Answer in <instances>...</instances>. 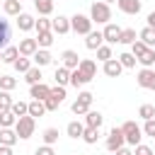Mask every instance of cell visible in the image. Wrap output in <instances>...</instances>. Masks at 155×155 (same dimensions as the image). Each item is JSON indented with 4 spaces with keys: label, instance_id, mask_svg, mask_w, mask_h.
<instances>
[{
    "label": "cell",
    "instance_id": "cell-1",
    "mask_svg": "<svg viewBox=\"0 0 155 155\" xmlns=\"http://www.w3.org/2000/svg\"><path fill=\"white\" fill-rule=\"evenodd\" d=\"M90 19L92 22H97V24H109V19H111V7L107 5V2H92V7H90Z\"/></svg>",
    "mask_w": 155,
    "mask_h": 155
},
{
    "label": "cell",
    "instance_id": "cell-2",
    "mask_svg": "<svg viewBox=\"0 0 155 155\" xmlns=\"http://www.w3.org/2000/svg\"><path fill=\"white\" fill-rule=\"evenodd\" d=\"M34 128H36V119L34 116H19L17 119V124H15V133L22 138V140H27V138H31L34 136Z\"/></svg>",
    "mask_w": 155,
    "mask_h": 155
},
{
    "label": "cell",
    "instance_id": "cell-3",
    "mask_svg": "<svg viewBox=\"0 0 155 155\" xmlns=\"http://www.w3.org/2000/svg\"><path fill=\"white\" fill-rule=\"evenodd\" d=\"M121 131H124V138H126V143L128 145H140V138H143V128L136 124V121H126L124 126H121Z\"/></svg>",
    "mask_w": 155,
    "mask_h": 155
},
{
    "label": "cell",
    "instance_id": "cell-4",
    "mask_svg": "<svg viewBox=\"0 0 155 155\" xmlns=\"http://www.w3.org/2000/svg\"><path fill=\"white\" fill-rule=\"evenodd\" d=\"M70 29H73L75 34H85V36H87V34L92 31V19H90L87 15H80V12H78V15L70 17Z\"/></svg>",
    "mask_w": 155,
    "mask_h": 155
},
{
    "label": "cell",
    "instance_id": "cell-5",
    "mask_svg": "<svg viewBox=\"0 0 155 155\" xmlns=\"http://www.w3.org/2000/svg\"><path fill=\"white\" fill-rule=\"evenodd\" d=\"M92 99H94V94L92 92H80L78 94V99L73 102V114H78V116H85L87 111H90V104H92Z\"/></svg>",
    "mask_w": 155,
    "mask_h": 155
},
{
    "label": "cell",
    "instance_id": "cell-6",
    "mask_svg": "<svg viewBox=\"0 0 155 155\" xmlns=\"http://www.w3.org/2000/svg\"><path fill=\"white\" fill-rule=\"evenodd\" d=\"M124 143H126V138H124V131H121V126L116 128H111L109 131V136H107V150L109 153H116L119 148H124Z\"/></svg>",
    "mask_w": 155,
    "mask_h": 155
},
{
    "label": "cell",
    "instance_id": "cell-7",
    "mask_svg": "<svg viewBox=\"0 0 155 155\" xmlns=\"http://www.w3.org/2000/svg\"><path fill=\"white\" fill-rule=\"evenodd\" d=\"M136 82H138L143 90H155V70H153V68H143V70L136 75Z\"/></svg>",
    "mask_w": 155,
    "mask_h": 155
},
{
    "label": "cell",
    "instance_id": "cell-8",
    "mask_svg": "<svg viewBox=\"0 0 155 155\" xmlns=\"http://www.w3.org/2000/svg\"><path fill=\"white\" fill-rule=\"evenodd\" d=\"M78 70H80V75L90 82V80L97 75V63H94V61H90V58H82V61H80V65H78Z\"/></svg>",
    "mask_w": 155,
    "mask_h": 155
},
{
    "label": "cell",
    "instance_id": "cell-9",
    "mask_svg": "<svg viewBox=\"0 0 155 155\" xmlns=\"http://www.w3.org/2000/svg\"><path fill=\"white\" fill-rule=\"evenodd\" d=\"M17 48H19V56H24V58H31V56L39 51V44H36V39H22Z\"/></svg>",
    "mask_w": 155,
    "mask_h": 155
},
{
    "label": "cell",
    "instance_id": "cell-10",
    "mask_svg": "<svg viewBox=\"0 0 155 155\" xmlns=\"http://www.w3.org/2000/svg\"><path fill=\"white\" fill-rule=\"evenodd\" d=\"M51 31L53 34H68L70 31V19L63 17V15H58L56 19H51Z\"/></svg>",
    "mask_w": 155,
    "mask_h": 155
},
{
    "label": "cell",
    "instance_id": "cell-11",
    "mask_svg": "<svg viewBox=\"0 0 155 155\" xmlns=\"http://www.w3.org/2000/svg\"><path fill=\"white\" fill-rule=\"evenodd\" d=\"M102 34H104V41L107 44H119V36H121V27H116V24H104V29H102Z\"/></svg>",
    "mask_w": 155,
    "mask_h": 155
},
{
    "label": "cell",
    "instance_id": "cell-12",
    "mask_svg": "<svg viewBox=\"0 0 155 155\" xmlns=\"http://www.w3.org/2000/svg\"><path fill=\"white\" fill-rule=\"evenodd\" d=\"M10 39H12V27L5 17H0V48H7Z\"/></svg>",
    "mask_w": 155,
    "mask_h": 155
},
{
    "label": "cell",
    "instance_id": "cell-13",
    "mask_svg": "<svg viewBox=\"0 0 155 155\" xmlns=\"http://www.w3.org/2000/svg\"><path fill=\"white\" fill-rule=\"evenodd\" d=\"M61 61H63V68H68V70H75L78 65H80V56L75 53V51H63L61 53Z\"/></svg>",
    "mask_w": 155,
    "mask_h": 155
},
{
    "label": "cell",
    "instance_id": "cell-14",
    "mask_svg": "<svg viewBox=\"0 0 155 155\" xmlns=\"http://www.w3.org/2000/svg\"><path fill=\"white\" fill-rule=\"evenodd\" d=\"M29 97H34V99L44 102L46 97H51V87H48V85H44V82H36V85H31V90H29Z\"/></svg>",
    "mask_w": 155,
    "mask_h": 155
},
{
    "label": "cell",
    "instance_id": "cell-15",
    "mask_svg": "<svg viewBox=\"0 0 155 155\" xmlns=\"http://www.w3.org/2000/svg\"><path fill=\"white\" fill-rule=\"evenodd\" d=\"M116 5L124 15H138L140 12V0H119Z\"/></svg>",
    "mask_w": 155,
    "mask_h": 155
},
{
    "label": "cell",
    "instance_id": "cell-16",
    "mask_svg": "<svg viewBox=\"0 0 155 155\" xmlns=\"http://www.w3.org/2000/svg\"><path fill=\"white\" fill-rule=\"evenodd\" d=\"M102 41H104V34H102V31H90L87 39H85V46H87L90 51H97V48L102 46Z\"/></svg>",
    "mask_w": 155,
    "mask_h": 155
},
{
    "label": "cell",
    "instance_id": "cell-17",
    "mask_svg": "<svg viewBox=\"0 0 155 155\" xmlns=\"http://www.w3.org/2000/svg\"><path fill=\"white\" fill-rule=\"evenodd\" d=\"M121 70H124V65L119 63V58H111L104 63V75H109V78H119Z\"/></svg>",
    "mask_w": 155,
    "mask_h": 155
},
{
    "label": "cell",
    "instance_id": "cell-18",
    "mask_svg": "<svg viewBox=\"0 0 155 155\" xmlns=\"http://www.w3.org/2000/svg\"><path fill=\"white\" fill-rule=\"evenodd\" d=\"M2 10H5V15H10V17H19V15H22V0H5V2H2Z\"/></svg>",
    "mask_w": 155,
    "mask_h": 155
},
{
    "label": "cell",
    "instance_id": "cell-19",
    "mask_svg": "<svg viewBox=\"0 0 155 155\" xmlns=\"http://www.w3.org/2000/svg\"><path fill=\"white\" fill-rule=\"evenodd\" d=\"M31 61L36 63V68H44V65H48V63L53 61V56H51V53H48L46 48H39V51H36V53L31 56Z\"/></svg>",
    "mask_w": 155,
    "mask_h": 155
},
{
    "label": "cell",
    "instance_id": "cell-20",
    "mask_svg": "<svg viewBox=\"0 0 155 155\" xmlns=\"http://www.w3.org/2000/svg\"><path fill=\"white\" fill-rule=\"evenodd\" d=\"M17 140H19V136H17L12 128H0V145H10V148H12Z\"/></svg>",
    "mask_w": 155,
    "mask_h": 155
},
{
    "label": "cell",
    "instance_id": "cell-21",
    "mask_svg": "<svg viewBox=\"0 0 155 155\" xmlns=\"http://www.w3.org/2000/svg\"><path fill=\"white\" fill-rule=\"evenodd\" d=\"M17 27H19L22 31H29V29H34V27H36V19H34L31 15H27V12H22V15L17 17Z\"/></svg>",
    "mask_w": 155,
    "mask_h": 155
},
{
    "label": "cell",
    "instance_id": "cell-22",
    "mask_svg": "<svg viewBox=\"0 0 155 155\" xmlns=\"http://www.w3.org/2000/svg\"><path fill=\"white\" fill-rule=\"evenodd\" d=\"M102 121H104V116H102L99 111H87V114H85V126H87V128H99Z\"/></svg>",
    "mask_w": 155,
    "mask_h": 155
},
{
    "label": "cell",
    "instance_id": "cell-23",
    "mask_svg": "<svg viewBox=\"0 0 155 155\" xmlns=\"http://www.w3.org/2000/svg\"><path fill=\"white\" fill-rule=\"evenodd\" d=\"M138 39H140V41H143L148 48H153V46H155V29H153V27H145V29H140Z\"/></svg>",
    "mask_w": 155,
    "mask_h": 155
},
{
    "label": "cell",
    "instance_id": "cell-24",
    "mask_svg": "<svg viewBox=\"0 0 155 155\" xmlns=\"http://www.w3.org/2000/svg\"><path fill=\"white\" fill-rule=\"evenodd\" d=\"M34 7L41 17H48L53 12V0H34Z\"/></svg>",
    "mask_w": 155,
    "mask_h": 155
},
{
    "label": "cell",
    "instance_id": "cell-25",
    "mask_svg": "<svg viewBox=\"0 0 155 155\" xmlns=\"http://www.w3.org/2000/svg\"><path fill=\"white\" fill-rule=\"evenodd\" d=\"M70 73L73 70H68V68H56V85H61V87H65V85H70Z\"/></svg>",
    "mask_w": 155,
    "mask_h": 155
},
{
    "label": "cell",
    "instance_id": "cell-26",
    "mask_svg": "<svg viewBox=\"0 0 155 155\" xmlns=\"http://www.w3.org/2000/svg\"><path fill=\"white\" fill-rule=\"evenodd\" d=\"M19 58V48L17 46H7L5 51H2V63H10V65H15V61Z\"/></svg>",
    "mask_w": 155,
    "mask_h": 155
},
{
    "label": "cell",
    "instance_id": "cell-27",
    "mask_svg": "<svg viewBox=\"0 0 155 155\" xmlns=\"http://www.w3.org/2000/svg\"><path fill=\"white\" fill-rule=\"evenodd\" d=\"M65 131H68L70 138H82V133H85V124H80V121H70Z\"/></svg>",
    "mask_w": 155,
    "mask_h": 155
},
{
    "label": "cell",
    "instance_id": "cell-28",
    "mask_svg": "<svg viewBox=\"0 0 155 155\" xmlns=\"http://www.w3.org/2000/svg\"><path fill=\"white\" fill-rule=\"evenodd\" d=\"M17 124V116L7 109V111H0V128H12Z\"/></svg>",
    "mask_w": 155,
    "mask_h": 155
},
{
    "label": "cell",
    "instance_id": "cell-29",
    "mask_svg": "<svg viewBox=\"0 0 155 155\" xmlns=\"http://www.w3.org/2000/svg\"><path fill=\"white\" fill-rule=\"evenodd\" d=\"M46 114V107H44V102H39V99H31L29 102V116H44Z\"/></svg>",
    "mask_w": 155,
    "mask_h": 155
},
{
    "label": "cell",
    "instance_id": "cell-30",
    "mask_svg": "<svg viewBox=\"0 0 155 155\" xmlns=\"http://www.w3.org/2000/svg\"><path fill=\"white\" fill-rule=\"evenodd\" d=\"M138 63H140L143 68H153V65H155V48H148V51L138 58Z\"/></svg>",
    "mask_w": 155,
    "mask_h": 155
},
{
    "label": "cell",
    "instance_id": "cell-31",
    "mask_svg": "<svg viewBox=\"0 0 155 155\" xmlns=\"http://www.w3.org/2000/svg\"><path fill=\"white\" fill-rule=\"evenodd\" d=\"M36 44H39V48H48L53 44V31H41L36 36Z\"/></svg>",
    "mask_w": 155,
    "mask_h": 155
},
{
    "label": "cell",
    "instance_id": "cell-32",
    "mask_svg": "<svg viewBox=\"0 0 155 155\" xmlns=\"http://www.w3.org/2000/svg\"><path fill=\"white\" fill-rule=\"evenodd\" d=\"M138 116H140L143 121H150V119H155V107H153V104H140V109H138Z\"/></svg>",
    "mask_w": 155,
    "mask_h": 155
},
{
    "label": "cell",
    "instance_id": "cell-33",
    "mask_svg": "<svg viewBox=\"0 0 155 155\" xmlns=\"http://www.w3.org/2000/svg\"><path fill=\"white\" fill-rule=\"evenodd\" d=\"M15 70H17V73H29V70H31V61L24 58V56H19V58L15 61Z\"/></svg>",
    "mask_w": 155,
    "mask_h": 155
},
{
    "label": "cell",
    "instance_id": "cell-34",
    "mask_svg": "<svg viewBox=\"0 0 155 155\" xmlns=\"http://www.w3.org/2000/svg\"><path fill=\"white\" fill-rule=\"evenodd\" d=\"M24 80L29 82V85H36V82H41V68H31L29 73H24Z\"/></svg>",
    "mask_w": 155,
    "mask_h": 155
},
{
    "label": "cell",
    "instance_id": "cell-35",
    "mask_svg": "<svg viewBox=\"0 0 155 155\" xmlns=\"http://www.w3.org/2000/svg\"><path fill=\"white\" fill-rule=\"evenodd\" d=\"M10 111H12L17 119H19V116H27V114H29V104H27V102H15Z\"/></svg>",
    "mask_w": 155,
    "mask_h": 155
},
{
    "label": "cell",
    "instance_id": "cell-36",
    "mask_svg": "<svg viewBox=\"0 0 155 155\" xmlns=\"http://www.w3.org/2000/svg\"><path fill=\"white\" fill-rule=\"evenodd\" d=\"M41 138H44V145H53V143H58V128H46Z\"/></svg>",
    "mask_w": 155,
    "mask_h": 155
},
{
    "label": "cell",
    "instance_id": "cell-37",
    "mask_svg": "<svg viewBox=\"0 0 155 155\" xmlns=\"http://www.w3.org/2000/svg\"><path fill=\"white\" fill-rule=\"evenodd\" d=\"M97 138H99V128H87V126H85L82 140H85V143H90V145H94V143H97Z\"/></svg>",
    "mask_w": 155,
    "mask_h": 155
},
{
    "label": "cell",
    "instance_id": "cell-38",
    "mask_svg": "<svg viewBox=\"0 0 155 155\" xmlns=\"http://www.w3.org/2000/svg\"><path fill=\"white\" fill-rule=\"evenodd\" d=\"M15 87H17V80H15L12 75H0V90L10 92V90H15Z\"/></svg>",
    "mask_w": 155,
    "mask_h": 155
},
{
    "label": "cell",
    "instance_id": "cell-39",
    "mask_svg": "<svg viewBox=\"0 0 155 155\" xmlns=\"http://www.w3.org/2000/svg\"><path fill=\"white\" fill-rule=\"evenodd\" d=\"M12 97H10V92H5V90H0V111H7V109H12Z\"/></svg>",
    "mask_w": 155,
    "mask_h": 155
},
{
    "label": "cell",
    "instance_id": "cell-40",
    "mask_svg": "<svg viewBox=\"0 0 155 155\" xmlns=\"http://www.w3.org/2000/svg\"><path fill=\"white\" fill-rule=\"evenodd\" d=\"M136 41V29H121L119 44H133Z\"/></svg>",
    "mask_w": 155,
    "mask_h": 155
},
{
    "label": "cell",
    "instance_id": "cell-41",
    "mask_svg": "<svg viewBox=\"0 0 155 155\" xmlns=\"http://www.w3.org/2000/svg\"><path fill=\"white\" fill-rule=\"evenodd\" d=\"M145 51H148V46H145V44H143V41H140V39H136V41H133V44H131V53H133V56H136V58H140V56H143V53H145Z\"/></svg>",
    "mask_w": 155,
    "mask_h": 155
},
{
    "label": "cell",
    "instance_id": "cell-42",
    "mask_svg": "<svg viewBox=\"0 0 155 155\" xmlns=\"http://www.w3.org/2000/svg\"><path fill=\"white\" fill-rule=\"evenodd\" d=\"M136 61H138V58H136V56H133L131 51H128V53H121V56H119V63H121L124 68H133V65H136Z\"/></svg>",
    "mask_w": 155,
    "mask_h": 155
},
{
    "label": "cell",
    "instance_id": "cell-43",
    "mask_svg": "<svg viewBox=\"0 0 155 155\" xmlns=\"http://www.w3.org/2000/svg\"><path fill=\"white\" fill-rule=\"evenodd\" d=\"M97 58H99L102 63H107V61H111V46H104V44H102V46L97 48Z\"/></svg>",
    "mask_w": 155,
    "mask_h": 155
},
{
    "label": "cell",
    "instance_id": "cell-44",
    "mask_svg": "<svg viewBox=\"0 0 155 155\" xmlns=\"http://www.w3.org/2000/svg\"><path fill=\"white\" fill-rule=\"evenodd\" d=\"M70 85H73V87H82V85H87V80L80 75V70H78V68L70 73Z\"/></svg>",
    "mask_w": 155,
    "mask_h": 155
},
{
    "label": "cell",
    "instance_id": "cell-45",
    "mask_svg": "<svg viewBox=\"0 0 155 155\" xmlns=\"http://www.w3.org/2000/svg\"><path fill=\"white\" fill-rule=\"evenodd\" d=\"M58 104H61V99H58V97H53V94L44 99V107H46V111H56V109H58Z\"/></svg>",
    "mask_w": 155,
    "mask_h": 155
},
{
    "label": "cell",
    "instance_id": "cell-46",
    "mask_svg": "<svg viewBox=\"0 0 155 155\" xmlns=\"http://www.w3.org/2000/svg\"><path fill=\"white\" fill-rule=\"evenodd\" d=\"M39 34L41 31H51V19H46V17H41V19H36V27H34Z\"/></svg>",
    "mask_w": 155,
    "mask_h": 155
},
{
    "label": "cell",
    "instance_id": "cell-47",
    "mask_svg": "<svg viewBox=\"0 0 155 155\" xmlns=\"http://www.w3.org/2000/svg\"><path fill=\"white\" fill-rule=\"evenodd\" d=\"M143 133H145V136H153V138H155V119L145 121V126H143Z\"/></svg>",
    "mask_w": 155,
    "mask_h": 155
},
{
    "label": "cell",
    "instance_id": "cell-48",
    "mask_svg": "<svg viewBox=\"0 0 155 155\" xmlns=\"http://www.w3.org/2000/svg\"><path fill=\"white\" fill-rule=\"evenodd\" d=\"M133 155H153V148L150 145H136V150H133Z\"/></svg>",
    "mask_w": 155,
    "mask_h": 155
},
{
    "label": "cell",
    "instance_id": "cell-49",
    "mask_svg": "<svg viewBox=\"0 0 155 155\" xmlns=\"http://www.w3.org/2000/svg\"><path fill=\"white\" fill-rule=\"evenodd\" d=\"M51 94H53V97H58V99L63 102V99H65V87H61V85H56V87H51Z\"/></svg>",
    "mask_w": 155,
    "mask_h": 155
},
{
    "label": "cell",
    "instance_id": "cell-50",
    "mask_svg": "<svg viewBox=\"0 0 155 155\" xmlns=\"http://www.w3.org/2000/svg\"><path fill=\"white\" fill-rule=\"evenodd\" d=\"M34 155H56V150H53V145H41V148H36Z\"/></svg>",
    "mask_w": 155,
    "mask_h": 155
},
{
    "label": "cell",
    "instance_id": "cell-51",
    "mask_svg": "<svg viewBox=\"0 0 155 155\" xmlns=\"http://www.w3.org/2000/svg\"><path fill=\"white\" fill-rule=\"evenodd\" d=\"M0 155H12V148L10 145H0Z\"/></svg>",
    "mask_w": 155,
    "mask_h": 155
},
{
    "label": "cell",
    "instance_id": "cell-52",
    "mask_svg": "<svg viewBox=\"0 0 155 155\" xmlns=\"http://www.w3.org/2000/svg\"><path fill=\"white\" fill-rule=\"evenodd\" d=\"M116 155H133V150H128V148H119Z\"/></svg>",
    "mask_w": 155,
    "mask_h": 155
},
{
    "label": "cell",
    "instance_id": "cell-53",
    "mask_svg": "<svg viewBox=\"0 0 155 155\" xmlns=\"http://www.w3.org/2000/svg\"><path fill=\"white\" fill-rule=\"evenodd\" d=\"M148 27H153V29H155V12H150V15H148Z\"/></svg>",
    "mask_w": 155,
    "mask_h": 155
},
{
    "label": "cell",
    "instance_id": "cell-54",
    "mask_svg": "<svg viewBox=\"0 0 155 155\" xmlns=\"http://www.w3.org/2000/svg\"><path fill=\"white\" fill-rule=\"evenodd\" d=\"M102 2H107V5H109V2H119V0H102Z\"/></svg>",
    "mask_w": 155,
    "mask_h": 155
},
{
    "label": "cell",
    "instance_id": "cell-55",
    "mask_svg": "<svg viewBox=\"0 0 155 155\" xmlns=\"http://www.w3.org/2000/svg\"><path fill=\"white\" fill-rule=\"evenodd\" d=\"M0 61H2V53H0Z\"/></svg>",
    "mask_w": 155,
    "mask_h": 155
}]
</instances>
